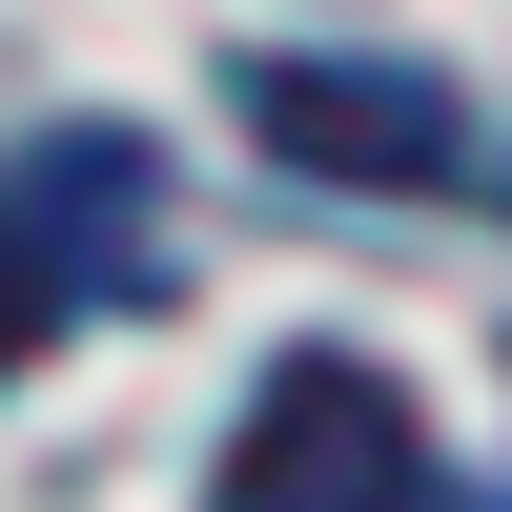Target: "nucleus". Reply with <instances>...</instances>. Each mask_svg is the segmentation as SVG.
Listing matches in <instances>:
<instances>
[{
  "label": "nucleus",
  "mask_w": 512,
  "mask_h": 512,
  "mask_svg": "<svg viewBox=\"0 0 512 512\" xmlns=\"http://www.w3.org/2000/svg\"><path fill=\"white\" fill-rule=\"evenodd\" d=\"M226 512H431V410L369 349H287L226 431Z\"/></svg>",
  "instance_id": "1"
},
{
  "label": "nucleus",
  "mask_w": 512,
  "mask_h": 512,
  "mask_svg": "<svg viewBox=\"0 0 512 512\" xmlns=\"http://www.w3.org/2000/svg\"><path fill=\"white\" fill-rule=\"evenodd\" d=\"M144 185L164 164L123 144V123H62V144H21L0 164V369L41 349V328H82V308H123V246H144Z\"/></svg>",
  "instance_id": "2"
},
{
  "label": "nucleus",
  "mask_w": 512,
  "mask_h": 512,
  "mask_svg": "<svg viewBox=\"0 0 512 512\" xmlns=\"http://www.w3.org/2000/svg\"><path fill=\"white\" fill-rule=\"evenodd\" d=\"M246 123H267V164L369 185V205L472 185V103H451L431 62H246Z\"/></svg>",
  "instance_id": "3"
}]
</instances>
